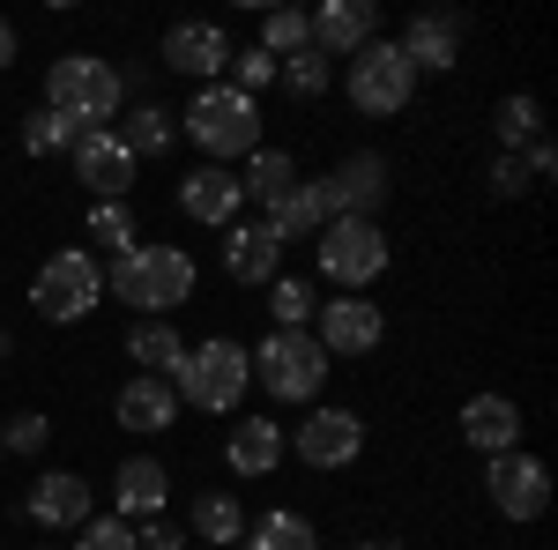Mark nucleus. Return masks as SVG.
<instances>
[{
	"label": "nucleus",
	"instance_id": "obj_1",
	"mask_svg": "<svg viewBox=\"0 0 558 550\" xmlns=\"http://www.w3.org/2000/svg\"><path fill=\"white\" fill-rule=\"evenodd\" d=\"M120 105H128V75L112 60H97V52H60L45 68V112L75 120L83 134H105L120 120Z\"/></svg>",
	"mask_w": 558,
	"mask_h": 550
},
{
	"label": "nucleus",
	"instance_id": "obj_2",
	"mask_svg": "<svg viewBox=\"0 0 558 550\" xmlns=\"http://www.w3.org/2000/svg\"><path fill=\"white\" fill-rule=\"evenodd\" d=\"M105 297L134 305L142 320H165L194 297V260L179 246H128V254L105 268Z\"/></svg>",
	"mask_w": 558,
	"mask_h": 550
},
{
	"label": "nucleus",
	"instance_id": "obj_3",
	"mask_svg": "<svg viewBox=\"0 0 558 550\" xmlns=\"http://www.w3.org/2000/svg\"><path fill=\"white\" fill-rule=\"evenodd\" d=\"M246 387H254V350L231 342V335L194 342V350L179 357V372H172V394L186 410H209V417H231V410L246 402Z\"/></svg>",
	"mask_w": 558,
	"mask_h": 550
},
{
	"label": "nucleus",
	"instance_id": "obj_4",
	"mask_svg": "<svg viewBox=\"0 0 558 550\" xmlns=\"http://www.w3.org/2000/svg\"><path fill=\"white\" fill-rule=\"evenodd\" d=\"M179 127H186V142H194L209 164H231V157H254L260 149V105L239 97L231 83H202Z\"/></svg>",
	"mask_w": 558,
	"mask_h": 550
},
{
	"label": "nucleus",
	"instance_id": "obj_5",
	"mask_svg": "<svg viewBox=\"0 0 558 550\" xmlns=\"http://www.w3.org/2000/svg\"><path fill=\"white\" fill-rule=\"evenodd\" d=\"M97 297H105V268H97V254H83V246L52 254L38 276H31V313L52 320V328L89 320V313H97Z\"/></svg>",
	"mask_w": 558,
	"mask_h": 550
},
{
	"label": "nucleus",
	"instance_id": "obj_6",
	"mask_svg": "<svg viewBox=\"0 0 558 550\" xmlns=\"http://www.w3.org/2000/svg\"><path fill=\"white\" fill-rule=\"evenodd\" d=\"M313 254H320V276H328L336 291H365V283H380V276H387L380 216H328Z\"/></svg>",
	"mask_w": 558,
	"mask_h": 550
},
{
	"label": "nucleus",
	"instance_id": "obj_7",
	"mask_svg": "<svg viewBox=\"0 0 558 550\" xmlns=\"http://www.w3.org/2000/svg\"><path fill=\"white\" fill-rule=\"evenodd\" d=\"M254 380L268 387V402H313L328 380V350L313 342V328H268L254 350Z\"/></svg>",
	"mask_w": 558,
	"mask_h": 550
},
{
	"label": "nucleus",
	"instance_id": "obj_8",
	"mask_svg": "<svg viewBox=\"0 0 558 550\" xmlns=\"http://www.w3.org/2000/svg\"><path fill=\"white\" fill-rule=\"evenodd\" d=\"M350 105L365 112V120H395V112H410V97H417V68L402 60V45L395 38H373L365 52H350Z\"/></svg>",
	"mask_w": 558,
	"mask_h": 550
},
{
	"label": "nucleus",
	"instance_id": "obj_9",
	"mask_svg": "<svg viewBox=\"0 0 558 550\" xmlns=\"http://www.w3.org/2000/svg\"><path fill=\"white\" fill-rule=\"evenodd\" d=\"M283 447H291L305 468L336 476V468H350L357 454H365V417H350V410H313V417H305Z\"/></svg>",
	"mask_w": 558,
	"mask_h": 550
},
{
	"label": "nucleus",
	"instance_id": "obj_10",
	"mask_svg": "<svg viewBox=\"0 0 558 550\" xmlns=\"http://www.w3.org/2000/svg\"><path fill=\"white\" fill-rule=\"evenodd\" d=\"M484 491H492V506L507 513V521H544V506H551V468L536 462V454H492V468H484Z\"/></svg>",
	"mask_w": 558,
	"mask_h": 550
},
{
	"label": "nucleus",
	"instance_id": "obj_11",
	"mask_svg": "<svg viewBox=\"0 0 558 550\" xmlns=\"http://www.w3.org/2000/svg\"><path fill=\"white\" fill-rule=\"evenodd\" d=\"M387 335L380 305L373 297H328L320 313H313V342L328 350V357H373Z\"/></svg>",
	"mask_w": 558,
	"mask_h": 550
},
{
	"label": "nucleus",
	"instance_id": "obj_12",
	"mask_svg": "<svg viewBox=\"0 0 558 550\" xmlns=\"http://www.w3.org/2000/svg\"><path fill=\"white\" fill-rule=\"evenodd\" d=\"M313 194H320V209H328V216H380L387 164L373 157V149H357V157H343L328 179H313Z\"/></svg>",
	"mask_w": 558,
	"mask_h": 550
},
{
	"label": "nucleus",
	"instance_id": "obj_13",
	"mask_svg": "<svg viewBox=\"0 0 558 550\" xmlns=\"http://www.w3.org/2000/svg\"><path fill=\"white\" fill-rule=\"evenodd\" d=\"M305 30H313V52L320 60H343V52H365V45L380 38V8L373 0H320L305 15Z\"/></svg>",
	"mask_w": 558,
	"mask_h": 550
},
{
	"label": "nucleus",
	"instance_id": "obj_14",
	"mask_svg": "<svg viewBox=\"0 0 558 550\" xmlns=\"http://www.w3.org/2000/svg\"><path fill=\"white\" fill-rule=\"evenodd\" d=\"M68 157H75V179L89 186V201H128V194H134V157L120 149V134H112V127L83 134Z\"/></svg>",
	"mask_w": 558,
	"mask_h": 550
},
{
	"label": "nucleus",
	"instance_id": "obj_15",
	"mask_svg": "<svg viewBox=\"0 0 558 550\" xmlns=\"http://www.w3.org/2000/svg\"><path fill=\"white\" fill-rule=\"evenodd\" d=\"M231 52H239V45L223 38L216 23H172V30H165V68L194 75V83H223Z\"/></svg>",
	"mask_w": 558,
	"mask_h": 550
},
{
	"label": "nucleus",
	"instance_id": "obj_16",
	"mask_svg": "<svg viewBox=\"0 0 558 550\" xmlns=\"http://www.w3.org/2000/svg\"><path fill=\"white\" fill-rule=\"evenodd\" d=\"M179 209L194 216V223H239V209H246V186H239V171L231 164H202L179 179Z\"/></svg>",
	"mask_w": 558,
	"mask_h": 550
},
{
	"label": "nucleus",
	"instance_id": "obj_17",
	"mask_svg": "<svg viewBox=\"0 0 558 550\" xmlns=\"http://www.w3.org/2000/svg\"><path fill=\"white\" fill-rule=\"evenodd\" d=\"M31 521L52 528V536H75V528L89 521V484L75 476V468H45L38 484H31Z\"/></svg>",
	"mask_w": 558,
	"mask_h": 550
},
{
	"label": "nucleus",
	"instance_id": "obj_18",
	"mask_svg": "<svg viewBox=\"0 0 558 550\" xmlns=\"http://www.w3.org/2000/svg\"><path fill=\"white\" fill-rule=\"evenodd\" d=\"M112 499H120V521H128V528L157 521L165 499H172V468L149 462V454H134V462H120V476H112Z\"/></svg>",
	"mask_w": 558,
	"mask_h": 550
},
{
	"label": "nucleus",
	"instance_id": "obj_19",
	"mask_svg": "<svg viewBox=\"0 0 558 550\" xmlns=\"http://www.w3.org/2000/svg\"><path fill=\"white\" fill-rule=\"evenodd\" d=\"M283 246L268 239V223H223V276L231 283H276Z\"/></svg>",
	"mask_w": 558,
	"mask_h": 550
},
{
	"label": "nucleus",
	"instance_id": "obj_20",
	"mask_svg": "<svg viewBox=\"0 0 558 550\" xmlns=\"http://www.w3.org/2000/svg\"><path fill=\"white\" fill-rule=\"evenodd\" d=\"M402 60L417 68V75H447L454 60H462V23L454 15H410V30H402Z\"/></svg>",
	"mask_w": 558,
	"mask_h": 550
},
{
	"label": "nucleus",
	"instance_id": "obj_21",
	"mask_svg": "<svg viewBox=\"0 0 558 550\" xmlns=\"http://www.w3.org/2000/svg\"><path fill=\"white\" fill-rule=\"evenodd\" d=\"M462 439L484 447V454H514V447H521L514 394H470V402H462Z\"/></svg>",
	"mask_w": 558,
	"mask_h": 550
},
{
	"label": "nucleus",
	"instance_id": "obj_22",
	"mask_svg": "<svg viewBox=\"0 0 558 550\" xmlns=\"http://www.w3.org/2000/svg\"><path fill=\"white\" fill-rule=\"evenodd\" d=\"M283 454H291V447H283V424H276V417H239V431L223 439L231 476H276Z\"/></svg>",
	"mask_w": 558,
	"mask_h": 550
},
{
	"label": "nucleus",
	"instance_id": "obj_23",
	"mask_svg": "<svg viewBox=\"0 0 558 550\" xmlns=\"http://www.w3.org/2000/svg\"><path fill=\"white\" fill-rule=\"evenodd\" d=\"M260 223H268V239L276 246H291V239H320V223H328V209H320V194H313V179H291L276 201H260Z\"/></svg>",
	"mask_w": 558,
	"mask_h": 550
},
{
	"label": "nucleus",
	"instance_id": "obj_24",
	"mask_svg": "<svg viewBox=\"0 0 558 550\" xmlns=\"http://www.w3.org/2000/svg\"><path fill=\"white\" fill-rule=\"evenodd\" d=\"M120 424H128V431H172V424H179V394H172V380H157V372H134V380L120 387Z\"/></svg>",
	"mask_w": 558,
	"mask_h": 550
},
{
	"label": "nucleus",
	"instance_id": "obj_25",
	"mask_svg": "<svg viewBox=\"0 0 558 550\" xmlns=\"http://www.w3.org/2000/svg\"><path fill=\"white\" fill-rule=\"evenodd\" d=\"M186 536H202V543H216V550L246 543V506H239L231 491H202V499H194V521H186Z\"/></svg>",
	"mask_w": 558,
	"mask_h": 550
},
{
	"label": "nucleus",
	"instance_id": "obj_26",
	"mask_svg": "<svg viewBox=\"0 0 558 550\" xmlns=\"http://www.w3.org/2000/svg\"><path fill=\"white\" fill-rule=\"evenodd\" d=\"M128 357L142 365V372H157V380H172L179 372V357H186V342H179L172 320H134V335H128Z\"/></svg>",
	"mask_w": 558,
	"mask_h": 550
},
{
	"label": "nucleus",
	"instance_id": "obj_27",
	"mask_svg": "<svg viewBox=\"0 0 558 550\" xmlns=\"http://www.w3.org/2000/svg\"><path fill=\"white\" fill-rule=\"evenodd\" d=\"M246 550H320V536H313V521L291 506L260 513V521H246Z\"/></svg>",
	"mask_w": 558,
	"mask_h": 550
},
{
	"label": "nucleus",
	"instance_id": "obj_28",
	"mask_svg": "<svg viewBox=\"0 0 558 550\" xmlns=\"http://www.w3.org/2000/svg\"><path fill=\"white\" fill-rule=\"evenodd\" d=\"M291 179H299V157H291V149H254V157H246V171H239L246 201H276Z\"/></svg>",
	"mask_w": 558,
	"mask_h": 550
},
{
	"label": "nucleus",
	"instance_id": "obj_29",
	"mask_svg": "<svg viewBox=\"0 0 558 550\" xmlns=\"http://www.w3.org/2000/svg\"><path fill=\"white\" fill-rule=\"evenodd\" d=\"M172 112H157V105H134L128 112V127H120V149H128L134 164H142V157H165V149H172Z\"/></svg>",
	"mask_w": 558,
	"mask_h": 550
},
{
	"label": "nucleus",
	"instance_id": "obj_30",
	"mask_svg": "<svg viewBox=\"0 0 558 550\" xmlns=\"http://www.w3.org/2000/svg\"><path fill=\"white\" fill-rule=\"evenodd\" d=\"M276 75H283V89H291V97H305V105H313V97H328V83H336V60H320V52L305 45V52H291V60H276Z\"/></svg>",
	"mask_w": 558,
	"mask_h": 550
},
{
	"label": "nucleus",
	"instance_id": "obj_31",
	"mask_svg": "<svg viewBox=\"0 0 558 550\" xmlns=\"http://www.w3.org/2000/svg\"><path fill=\"white\" fill-rule=\"evenodd\" d=\"M305 45H313V30H305L299 8H268V15H260V52H268V60H291Z\"/></svg>",
	"mask_w": 558,
	"mask_h": 550
},
{
	"label": "nucleus",
	"instance_id": "obj_32",
	"mask_svg": "<svg viewBox=\"0 0 558 550\" xmlns=\"http://www.w3.org/2000/svg\"><path fill=\"white\" fill-rule=\"evenodd\" d=\"M313 313H320V297H313V283H299V276H276V297H268V320H276V328H313Z\"/></svg>",
	"mask_w": 558,
	"mask_h": 550
},
{
	"label": "nucleus",
	"instance_id": "obj_33",
	"mask_svg": "<svg viewBox=\"0 0 558 550\" xmlns=\"http://www.w3.org/2000/svg\"><path fill=\"white\" fill-rule=\"evenodd\" d=\"M89 239L120 260L134 246V209H128V201H89Z\"/></svg>",
	"mask_w": 558,
	"mask_h": 550
},
{
	"label": "nucleus",
	"instance_id": "obj_34",
	"mask_svg": "<svg viewBox=\"0 0 558 550\" xmlns=\"http://www.w3.org/2000/svg\"><path fill=\"white\" fill-rule=\"evenodd\" d=\"M536 127H544L536 97H507V105H499V157H521V149L536 142Z\"/></svg>",
	"mask_w": 558,
	"mask_h": 550
},
{
	"label": "nucleus",
	"instance_id": "obj_35",
	"mask_svg": "<svg viewBox=\"0 0 558 550\" xmlns=\"http://www.w3.org/2000/svg\"><path fill=\"white\" fill-rule=\"evenodd\" d=\"M75 142H83V127H75V120H60V112H31V120H23V149H31V157L75 149Z\"/></svg>",
	"mask_w": 558,
	"mask_h": 550
},
{
	"label": "nucleus",
	"instance_id": "obj_36",
	"mask_svg": "<svg viewBox=\"0 0 558 550\" xmlns=\"http://www.w3.org/2000/svg\"><path fill=\"white\" fill-rule=\"evenodd\" d=\"M223 75H231V89H239V97H260V89L276 83V60H268V52H231V68H223Z\"/></svg>",
	"mask_w": 558,
	"mask_h": 550
},
{
	"label": "nucleus",
	"instance_id": "obj_37",
	"mask_svg": "<svg viewBox=\"0 0 558 550\" xmlns=\"http://www.w3.org/2000/svg\"><path fill=\"white\" fill-rule=\"evenodd\" d=\"M75 550H134V528L120 521V513H105V521L89 513L83 528H75Z\"/></svg>",
	"mask_w": 558,
	"mask_h": 550
},
{
	"label": "nucleus",
	"instance_id": "obj_38",
	"mask_svg": "<svg viewBox=\"0 0 558 550\" xmlns=\"http://www.w3.org/2000/svg\"><path fill=\"white\" fill-rule=\"evenodd\" d=\"M45 439H52V424L38 410H23V417H8V431H0V454H38Z\"/></svg>",
	"mask_w": 558,
	"mask_h": 550
},
{
	"label": "nucleus",
	"instance_id": "obj_39",
	"mask_svg": "<svg viewBox=\"0 0 558 550\" xmlns=\"http://www.w3.org/2000/svg\"><path fill=\"white\" fill-rule=\"evenodd\" d=\"M194 543V536H186V528H179V521H165V513H157V521H142V528H134V550H186Z\"/></svg>",
	"mask_w": 558,
	"mask_h": 550
},
{
	"label": "nucleus",
	"instance_id": "obj_40",
	"mask_svg": "<svg viewBox=\"0 0 558 550\" xmlns=\"http://www.w3.org/2000/svg\"><path fill=\"white\" fill-rule=\"evenodd\" d=\"M492 194H499V201H521V194H529V171H521V157H499V164H492Z\"/></svg>",
	"mask_w": 558,
	"mask_h": 550
},
{
	"label": "nucleus",
	"instance_id": "obj_41",
	"mask_svg": "<svg viewBox=\"0 0 558 550\" xmlns=\"http://www.w3.org/2000/svg\"><path fill=\"white\" fill-rule=\"evenodd\" d=\"M8 60H15V30L0 23V68H8Z\"/></svg>",
	"mask_w": 558,
	"mask_h": 550
},
{
	"label": "nucleus",
	"instance_id": "obj_42",
	"mask_svg": "<svg viewBox=\"0 0 558 550\" xmlns=\"http://www.w3.org/2000/svg\"><path fill=\"white\" fill-rule=\"evenodd\" d=\"M350 550H387V543H350Z\"/></svg>",
	"mask_w": 558,
	"mask_h": 550
},
{
	"label": "nucleus",
	"instance_id": "obj_43",
	"mask_svg": "<svg viewBox=\"0 0 558 550\" xmlns=\"http://www.w3.org/2000/svg\"><path fill=\"white\" fill-rule=\"evenodd\" d=\"M0 357H8V328H0Z\"/></svg>",
	"mask_w": 558,
	"mask_h": 550
},
{
	"label": "nucleus",
	"instance_id": "obj_44",
	"mask_svg": "<svg viewBox=\"0 0 558 550\" xmlns=\"http://www.w3.org/2000/svg\"><path fill=\"white\" fill-rule=\"evenodd\" d=\"M38 550H45V543H38Z\"/></svg>",
	"mask_w": 558,
	"mask_h": 550
}]
</instances>
